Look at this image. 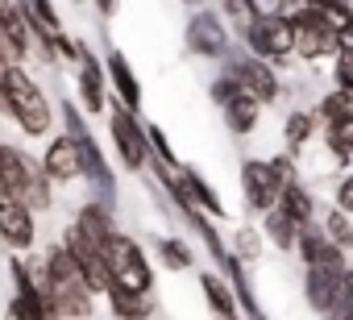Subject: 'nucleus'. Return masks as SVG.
<instances>
[{
  "label": "nucleus",
  "mask_w": 353,
  "mask_h": 320,
  "mask_svg": "<svg viewBox=\"0 0 353 320\" xmlns=\"http://www.w3.org/2000/svg\"><path fill=\"white\" fill-rule=\"evenodd\" d=\"M63 246H67V250H71V258L79 262V270H83V279L92 283V291H96V295H104V291L112 287V270H108L104 246H100V241H92L79 225H71V229L63 233Z\"/></svg>",
  "instance_id": "nucleus-12"
},
{
  "label": "nucleus",
  "mask_w": 353,
  "mask_h": 320,
  "mask_svg": "<svg viewBox=\"0 0 353 320\" xmlns=\"http://www.w3.org/2000/svg\"><path fill=\"white\" fill-rule=\"evenodd\" d=\"M320 117H316V108H291L287 117H283V150L287 154H295V158H303L316 141H320Z\"/></svg>",
  "instance_id": "nucleus-16"
},
{
  "label": "nucleus",
  "mask_w": 353,
  "mask_h": 320,
  "mask_svg": "<svg viewBox=\"0 0 353 320\" xmlns=\"http://www.w3.org/2000/svg\"><path fill=\"white\" fill-rule=\"evenodd\" d=\"M262 100H254L250 92H237L225 108H221V117H225V125H229V133L233 137H250L254 129H258V121H262Z\"/></svg>",
  "instance_id": "nucleus-20"
},
{
  "label": "nucleus",
  "mask_w": 353,
  "mask_h": 320,
  "mask_svg": "<svg viewBox=\"0 0 353 320\" xmlns=\"http://www.w3.org/2000/svg\"><path fill=\"white\" fill-rule=\"evenodd\" d=\"M0 241H5L9 250H17V254L34 250V241H38L34 208H30L26 200H17V196H5V200H0Z\"/></svg>",
  "instance_id": "nucleus-13"
},
{
  "label": "nucleus",
  "mask_w": 353,
  "mask_h": 320,
  "mask_svg": "<svg viewBox=\"0 0 353 320\" xmlns=\"http://www.w3.org/2000/svg\"><path fill=\"white\" fill-rule=\"evenodd\" d=\"M279 208H283L299 229H307V225H316V221H320V204H316V196H312V188H307L303 179L279 196Z\"/></svg>",
  "instance_id": "nucleus-21"
},
{
  "label": "nucleus",
  "mask_w": 353,
  "mask_h": 320,
  "mask_svg": "<svg viewBox=\"0 0 353 320\" xmlns=\"http://www.w3.org/2000/svg\"><path fill=\"white\" fill-rule=\"evenodd\" d=\"M104 258H108V270H112V287L141 291V295L154 291V266H150L145 250L137 246V237H129V233L117 229V233L104 241Z\"/></svg>",
  "instance_id": "nucleus-5"
},
{
  "label": "nucleus",
  "mask_w": 353,
  "mask_h": 320,
  "mask_svg": "<svg viewBox=\"0 0 353 320\" xmlns=\"http://www.w3.org/2000/svg\"><path fill=\"white\" fill-rule=\"evenodd\" d=\"M328 79H332V88L353 96V54H336L332 67H328Z\"/></svg>",
  "instance_id": "nucleus-33"
},
{
  "label": "nucleus",
  "mask_w": 353,
  "mask_h": 320,
  "mask_svg": "<svg viewBox=\"0 0 353 320\" xmlns=\"http://www.w3.org/2000/svg\"><path fill=\"white\" fill-rule=\"evenodd\" d=\"M183 42H188V54H196V59H229L233 54V30H229V21L216 13V9H196L192 17H188V30H183Z\"/></svg>",
  "instance_id": "nucleus-8"
},
{
  "label": "nucleus",
  "mask_w": 353,
  "mask_h": 320,
  "mask_svg": "<svg viewBox=\"0 0 353 320\" xmlns=\"http://www.w3.org/2000/svg\"><path fill=\"white\" fill-rule=\"evenodd\" d=\"M320 229H324V237H328L332 246H341V250H353V217H349L345 208L328 204V208L320 212Z\"/></svg>",
  "instance_id": "nucleus-25"
},
{
  "label": "nucleus",
  "mask_w": 353,
  "mask_h": 320,
  "mask_svg": "<svg viewBox=\"0 0 353 320\" xmlns=\"http://www.w3.org/2000/svg\"><path fill=\"white\" fill-rule=\"evenodd\" d=\"M154 250H158V262L166 270H192L196 266V254L183 237H154Z\"/></svg>",
  "instance_id": "nucleus-26"
},
{
  "label": "nucleus",
  "mask_w": 353,
  "mask_h": 320,
  "mask_svg": "<svg viewBox=\"0 0 353 320\" xmlns=\"http://www.w3.org/2000/svg\"><path fill=\"white\" fill-rule=\"evenodd\" d=\"M63 129H67V133L75 137V146H79L83 179H88V188L96 192V200L108 204V208H117V175H112V167H108V158H104L100 141L92 137V129H88L79 104H71V100H63Z\"/></svg>",
  "instance_id": "nucleus-2"
},
{
  "label": "nucleus",
  "mask_w": 353,
  "mask_h": 320,
  "mask_svg": "<svg viewBox=\"0 0 353 320\" xmlns=\"http://www.w3.org/2000/svg\"><path fill=\"white\" fill-rule=\"evenodd\" d=\"M79 104L88 108V117L108 112V104H112V96H108V71L88 50V42H79Z\"/></svg>",
  "instance_id": "nucleus-14"
},
{
  "label": "nucleus",
  "mask_w": 353,
  "mask_h": 320,
  "mask_svg": "<svg viewBox=\"0 0 353 320\" xmlns=\"http://www.w3.org/2000/svg\"><path fill=\"white\" fill-rule=\"evenodd\" d=\"M42 171H46L50 183H75V179H83V158H79V146H75V137L67 129L46 141Z\"/></svg>",
  "instance_id": "nucleus-15"
},
{
  "label": "nucleus",
  "mask_w": 353,
  "mask_h": 320,
  "mask_svg": "<svg viewBox=\"0 0 353 320\" xmlns=\"http://www.w3.org/2000/svg\"><path fill=\"white\" fill-rule=\"evenodd\" d=\"M145 133H150V150H154V163H162V167H183V163H179V154H174V146H170V137H166V129H162V125H145Z\"/></svg>",
  "instance_id": "nucleus-31"
},
{
  "label": "nucleus",
  "mask_w": 353,
  "mask_h": 320,
  "mask_svg": "<svg viewBox=\"0 0 353 320\" xmlns=\"http://www.w3.org/2000/svg\"><path fill=\"white\" fill-rule=\"evenodd\" d=\"M38 287L46 295V316L50 320H88L92 316V295L96 291H92V283L83 279L79 262L71 258V250L63 241L46 250Z\"/></svg>",
  "instance_id": "nucleus-1"
},
{
  "label": "nucleus",
  "mask_w": 353,
  "mask_h": 320,
  "mask_svg": "<svg viewBox=\"0 0 353 320\" xmlns=\"http://www.w3.org/2000/svg\"><path fill=\"white\" fill-rule=\"evenodd\" d=\"M30 38H34V30H30L21 5H13V0H0V46H5V50L21 63L26 50H30Z\"/></svg>",
  "instance_id": "nucleus-19"
},
{
  "label": "nucleus",
  "mask_w": 353,
  "mask_h": 320,
  "mask_svg": "<svg viewBox=\"0 0 353 320\" xmlns=\"http://www.w3.org/2000/svg\"><path fill=\"white\" fill-rule=\"evenodd\" d=\"M108 133H112V146L121 154L125 171H145L154 163V150H150V133H145V121L137 112H129L121 100L108 104Z\"/></svg>",
  "instance_id": "nucleus-7"
},
{
  "label": "nucleus",
  "mask_w": 353,
  "mask_h": 320,
  "mask_svg": "<svg viewBox=\"0 0 353 320\" xmlns=\"http://www.w3.org/2000/svg\"><path fill=\"white\" fill-rule=\"evenodd\" d=\"M345 274H349V250H341V246L328 241L324 254L303 266V303H307L316 316H324V312L336 303V295H341V287H345Z\"/></svg>",
  "instance_id": "nucleus-4"
},
{
  "label": "nucleus",
  "mask_w": 353,
  "mask_h": 320,
  "mask_svg": "<svg viewBox=\"0 0 353 320\" xmlns=\"http://www.w3.org/2000/svg\"><path fill=\"white\" fill-rule=\"evenodd\" d=\"M295 21V34H299V46H295V59L299 63H332L336 59V30L328 26V17L312 5V9H299V13H287Z\"/></svg>",
  "instance_id": "nucleus-10"
},
{
  "label": "nucleus",
  "mask_w": 353,
  "mask_h": 320,
  "mask_svg": "<svg viewBox=\"0 0 353 320\" xmlns=\"http://www.w3.org/2000/svg\"><path fill=\"white\" fill-rule=\"evenodd\" d=\"M316 5H324V0H316Z\"/></svg>",
  "instance_id": "nucleus-38"
},
{
  "label": "nucleus",
  "mask_w": 353,
  "mask_h": 320,
  "mask_svg": "<svg viewBox=\"0 0 353 320\" xmlns=\"http://www.w3.org/2000/svg\"><path fill=\"white\" fill-rule=\"evenodd\" d=\"M108 308L117 320H150L154 316V295H141V291H125V287H108Z\"/></svg>",
  "instance_id": "nucleus-22"
},
{
  "label": "nucleus",
  "mask_w": 353,
  "mask_h": 320,
  "mask_svg": "<svg viewBox=\"0 0 353 320\" xmlns=\"http://www.w3.org/2000/svg\"><path fill=\"white\" fill-rule=\"evenodd\" d=\"M270 175H274V183H279V192H287V188H295L299 179H303V171H299V158L295 154H270Z\"/></svg>",
  "instance_id": "nucleus-30"
},
{
  "label": "nucleus",
  "mask_w": 353,
  "mask_h": 320,
  "mask_svg": "<svg viewBox=\"0 0 353 320\" xmlns=\"http://www.w3.org/2000/svg\"><path fill=\"white\" fill-rule=\"evenodd\" d=\"M332 204L345 208V212L353 217V171H345V175L336 179V188H332Z\"/></svg>",
  "instance_id": "nucleus-34"
},
{
  "label": "nucleus",
  "mask_w": 353,
  "mask_h": 320,
  "mask_svg": "<svg viewBox=\"0 0 353 320\" xmlns=\"http://www.w3.org/2000/svg\"><path fill=\"white\" fill-rule=\"evenodd\" d=\"M229 250L250 266V262H258L262 258V250H266V233H262V225L254 229V225H237L233 229V237H229Z\"/></svg>",
  "instance_id": "nucleus-27"
},
{
  "label": "nucleus",
  "mask_w": 353,
  "mask_h": 320,
  "mask_svg": "<svg viewBox=\"0 0 353 320\" xmlns=\"http://www.w3.org/2000/svg\"><path fill=\"white\" fill-rule=\"evenodd\" d=\"M75 225H79L92 241H100V246L117 233V217H112V208H108V204H100V200H88V204L79 208Z\"/></svg>",
  "instance_id": "nucleus-23"
},
{
  "label": "nucleus",
  "mask_w": 353,
  "mask_h": 320,
  "mask_svg": "<svg viewBox=\"0 0 353 320\" xmlns=\"http://www.w3.org/2000/svg\"><path fill=\"white\" fill-rule=\"evenodd\" d=\"M5 96H9V117H13L30 137H46V133H50V125H54L50 100L42 96V88L34 83V75H30L21 63L9 67V75H5Z\"/></svg>",
  "instance_id": "nucleus-3"
},
{
  "label": "nucleus",
  "mask_w": 353,
  "mask_h": 320,
  "mask_svg": "<svg viewBox=\"0 0 353 320\" xmlns=\"http://www.w3.org/2000/svg\"><path fill=\"white\" fill-rule=\"evenodd\" d=\"M237 179H241V196H245V208L266 217L270 208H279V183L270 175V158H241V167H237Z\"/></svg>",
  "instance_id": "nucleus-11"
},
{
  "label": "nucleus",
  "mask_w": 353,
  "mask_h": 320,
  "mask_svg": "<svg viewBox=\"0 0 353 320\" xmlns=\"http://www.w3.org/2000/svg\"><path fill=\"white\" fill-rule=\"evenodd\" d=\"M237 92H241V83H237V79H233L229 71H221V75H216V79L208 83V96H212V104H216V108H225V104H229V100H233Z\"/></svg>",
  "instance_id": "nucleus-32"
},
{
  "label": "nucleus",
  "mask_w": 353,
  "mask_h": 320,
  "mask_svg": "<svg viewBox=\"0 0 353 320\" xmlns=\"http://www.w3.org/2000/svg\"><path fill=\"white\" fill-rule=\"evenodd\" d=\"M92 5L100 9V17H117V9H121V0H92Z\"/></svg>",
  "instance_id": "nucleus-36"
},
{
  "label": "nucleus",
  "mask_w": 353,
  "mask_h": 320,
  "mask_svg": "<svg viewBox=\"0 0 353 320\" xmlns=\"http://www.w3.org/2000/svg\"><path fill=\"white\" fill-rule=\"evenodd\" d=\"M104 71H108L112 100H121L129 112H141V79H137V71L129 67V59H125L121 50H108V59H104Z\"/></svg>",
  "instance_id": "nucleus-17"
},
{
  "label": "nucleus",
  "mask_w": 353,
  "mask_h": 320,
  "mask_svg": "<svg viewBox=\"0 0 353 320\" xmlns=\"http://www.w3.org/2000/svg\"><path fill=\"white\" fill-rule=\"evenodd\" d=\"M262 233H266V241H270L279 254H295V246H299V225H295L283 208H270V212L262 217Z\"/></svg>",
  "instance_id": "nucleus-24"
},
{
  "label": "nucleus",
  "mask_w": 353,
  "mask_h": 320,
  "mask_svg": "<svg viewBox=\"0 0 353 320\" xmlns=\"http://www.w3.org/2000/svg\"><path fill=\"white\" fill-rule=\"evenodd\" d=\"M349 270H353V250H349Z\"/></svg>",
  "instance_id": "nucleus-37"
},
{
  "label": "nucleus",
  "mask_w": 353,
  "mask_h": 320,
  "mask_svg": "<svg viewBox=\"0 0 353 320\" xmlns=\"http://www.w3.org/2000/svg\"><path fill=\"white\" fill-rule=\"evenodd\" d=\"M221 17L229 21V30H237V38L262 17L258 13V5H254V0H221Z\"/></svg>",
  "instance_id": "nucleus-29"
},
{
  "label": "nucleus",
  "mask_w": 353,
  "mask_h": 320,
  "mask_svg": "<svg viewBox=\"0 0 353 320\" xmlns=\"http://www.w3.org/2000/svg\"><path fill=\"white\" fill-rule=\"evenodd\" d=\"M254 5H258L262 17H270V13H287V0H254Z\"/></svg>",
  "instance_id": "nucleus-35"
},
{
  "label": "nucleus",
  "mask_w": 353,
  "mask_h": 320,
  "mask_svg": "<svg viewBox=\"0 0 353 320\" xmlns=\"http://www.w3.org/2000/svg\"><path fill=\"white\" fill-rule=\"evenodd\" d=\"M200 291H204V303H208V312L216 320H245V312L237 303V291H233V283L221 270H204L200 274Z\"/></svg>",
  "instance_id": "nucleus-18"
},
{
  "label": "nucleus",
  "mask_w": 353,
  "mask_h": 320,
  "mask_svg": "<svg viewBox=\"0 0 353 320\" xmlns=\"http://www.w3.org/2000/svg\"><path fill=\"white\" fill-rule=\"evenodd\" d=\"M225 71L241 83V92H250L254 100H262V104H279L283 100V75H279V67L274 63H266V59H258V54H250V50H233L229 59H225Z\"/></svg>",
  "instance_id": "nucleus-9"
},
{
  "label": "nucleus",
  "mask_w": 353,
  "mask_h": 320,
  "mask_svg": "<svg viewBox=\"0 0 353 320\" xmlns=\"http://www.w3.org/2000/svg\"><path fill=\"white\" fill-rule=\"evenodd\" d=\"M241 46L274 67H287V59H295V46H299V34H295V21L287 13H270V17H258L245 34H241Z\"/></svg>",
  "instance_id": "nucleus-6"
},
{
  "label": "nucleus",
  "mask_w": 353,
  "mask_h": 320,
  "mask_svg": "<svg viewBox=\"0 0 353 320\" xmlns=\"http://www.w3.org/2000/svg\"><path fill=\"white\" fill-rule=\"evenodd\" d=\"M312 108H316L320 125H336V121L353 117V96H349V92H341V88H328V92H324Z\"/></svg>",
  "instance_id": "nucleus-28"
}]
</instances>
